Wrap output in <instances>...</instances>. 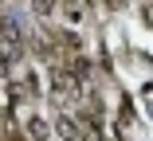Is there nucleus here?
I'll list each match as a JSON object with an SVG mask.
<instances>
[{
  "label": "nucleus",
  "instance_id": "obj_1",
  "mask_svg": "<svg viewBox=\"0 0 153 141\" xmlns=\"http://www.w3.org/2000/svg\"><path fill=\"white\" fill-rule=\"evenodd\" d=\"M36 12H51V0H36Z\"/></svg>",
  "mask_w": 153,
  "mask_h": 141
}]
</instances>
